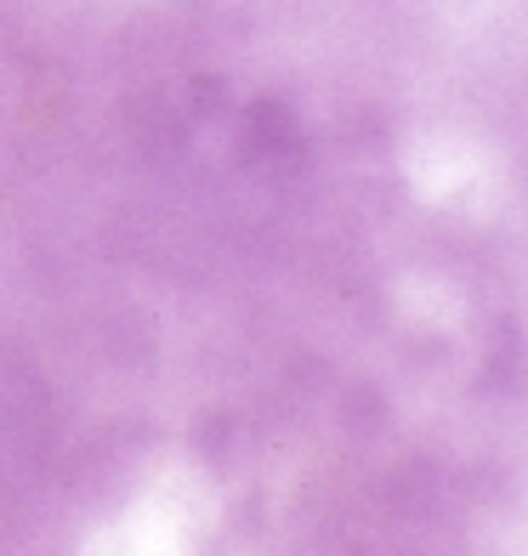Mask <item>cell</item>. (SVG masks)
<instances>
[]
</instances>
